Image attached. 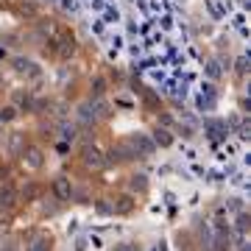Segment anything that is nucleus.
Returning <instances> with one entry per match:
<instances>
[{
  "label": "nucleus",
  "mask_w": 251,
  "mask_h": 251,
  "mask_svg": "<svg viewBox=\"0 0 251 251\" xmlns=\"http://www.w3.org/2000/svg\"><path fill=\"white\" fill-rule=\"evenodd\" d=\"M128 143H131V148H134V153L140 156V159H148V156H153V151H156V145H153V140L148 134H131L128 137Z\"/></svg>",
  "instance_id": "f257e3e1"
},
{
  "label": "nucleus",
  "mask_w": 251,
  "mask_h": 251,
  "mask_svg": "<svg viewBox=\"0 0 251 251\" xmlns=\"http://www.w3.org/2000/svg\"><path fill=\"white\" fill-rule=\"evenodd\" d=\"M81 162H84V168H90V171H100V168L106 165V156H103L95 145H84V151H81Z\"/></svg>",
  "instance_id": "f03ea898"
},
{
  "label": "nucleus",
  "mask_w": 251,
  "mask_h": 251,
  "mask_svg": "<svg viewBox=\"0 0 251 251\" xmlns=\"http://www.w3.org/2000/svg\"><path fill=\"white\" fill-rule=\"evenodd\" d=\"M53 196L56 201H70L73 198V181L67 176H56L53 179Z\"/></svg>",
  "instance_id": "7ed1b4c3"
},
{
  "label": "nucleus",
  "mask_w": 251,
  "mask_h": 251,
  "mask_svg": "<svg viewBox=\"0 0 251 251\" xmlns=\"http://www.w3.org/2000/svg\"><path fill=\"white\" fill-rule=\"evenodd\" d=\"M20 156H23V162H25V168H31V171H39V168L45 165V153H42V148H25Z\"/></svg>",
  "instance_id": "20e7f679"
},
{
  "label": "nucleus",
  "mask_w": 251,
  "mask_h": 251,
  "mask_svg": "<svg viewBox=\"0 0 251 251\" xmlns=\"http://www.w3.org/2000/svg\"><path fill=\"white\" fill-rule=\"evenodd\" d=\"M134 206H137L134 196H131V193H123V196H117V198H115V204H112V212H115V215H128Z\"/></svg>",
  "instance_id": "39448f33"
},
{
  "label": "nucleus",
  "mask_w": 251,
  "mask_h": 251,
  "mask_svg": "<svg viewBox=\"0 0 251 251\" xmlns=\"http://www.w3.org/2000/svg\"><path fill=\"white\" fill-rule=\"evenodd\" d=\"M17 204V190L11 184H0V212H9Z\"/></svg>",
  "instance_id": "423d86ee"
},
{
  "label": "nucleus",
  "mask_w": 251,
  "mask_h": 251,
  "mask_svg": "<svg viewBox=\"0 0 251 251\" xmlns=\"http://www.w3.org/2000/svg\"><path fill=\"white\" fill-rule=\"evenodd\" d=\"M6 148H9L11 156H20V153L25 151V134L23 131H11L9 140H6Z\"/></svg>",
  "instance_id": "0eeeda50"
},
{
  "label": "nucleus",
  "mask_w": 251,
  "mask_h": 251,
  "mask_svg": "<svg viewBox=\"0 0 251 251\" xmlns=\"http://www.w3.org/2000/svg\"><path fill=\"white\" fill-rule=\"evenodd\" d=\"M128 193L131 196H145L148 193V176H143V173H134V176H128Z\"/></svg>",
  "instance_id": "6e6552de"
},
{
  "label": "nucleus",
  "mask_w": 251,
  "mask_h": 251,
  "mask_svg": "<svg viewBox=\"0 0 251 251\" xmlns=\"http://www.w3.org/2000/svg\"><path fill=\"white\" fill-rule=\"evenodd\" d=\"M95 120H98V117H95V112H92L90 100H87V103H81V106L75 109V123H78V126H92Z\"/></svg>",
  "instance_id": "1a4fd4ad"
},
{
  "label": "nucleus",
  "mask_w": 251,
  "mask_h": 251,
  "mask_svg": "<svg viewBox=\"0 0 251 251\" xmlns=\"http://www.w3.org/2000/svg\"><path fill=\"white\" fill-rule=\"evenodd\" d=\"M209 251H232V240H229V232L226 229H218V234L212 237Z\"/></svg>",
  "instance_id": "9d476101"
},
{
  "label": "nucleus",
  "mask_w": 251,
  "mask_h": 251,
  "mask_svg": "<svg viewBox=\"0 0 251 251\" xmlns=\"http://www.w3.org/2000/svg\"><path fill=\"white\" fill-rule=\"evenodd\" d=\"M90 106H92V112H95V117H98V120H103V117L112 115V106H109V100L103 98V95H100V98H92Z\"/></svg>",
  "instance_id": "9b49d317"
},
{
  "label": "nucleus",
  "mask_w": 251,
  "mask_h": 251,
  "mask_svg": "<svg viewBox=\"0 0 251 251\" xmlns=\"http://www.w3.org/2000/svg\"><path fill=\"white\" fill-rule=\"evenodd\" d=\"M50 249H53V237L50 234H36V240L25 251H50Z\"/></svg>",
  "instance_id": "f8f14e48"
},
{
  "label": "nucleus",
  "mask_w": 251,
  "mask_h": 251,
  "mask_svg": "<svg viewBox=\"0 0 251 251\" xmlns=\"http://www.w3.org/2000/svg\"><path fill=\"white\" fill-rule=\"evenodd\" d=\"M151 140H153V145H159V148H171L173 145V134L168 131V128H156Z\"/></svg>",
  "instance_id": "ddd939ff"
},
{
  "label": "nucleus",
  "mask_w": 251,
  "mask_h": 251,
  "mask_svg": "<svg viewBox=\"0 0 251 251\" xmlns=\"http://www.w3.org/2000/svg\"><path fill=\"white\" fill-rule=\"evenodd\" d=\"M11 67H14V70L17 73H31V75H36V64L31 62V59H23V56H17V59H14V62H11Z\"/></svg>",
  "instance_id": "4468645a"
},
{
  "label": "nucleus",
  "mask_w": 251,
  "mask_h": 251,
  "mask_svg": "<svg viewBox=\"0 0 251 251\" xmlns=\"http://www.w3.org/2000/svg\"><path fill=\"white\" fill-rule=\"evenodd\" d=\"M59 137H62L64 143H73L78 137V123H62L59 126Z\"/></svg>",
  "instance_id": "2eb2a0df"
},
{
  "label": "nucleus",
  "mask_w": 251,
  "mask_h": 251,
  "mask_svg": "<svg viewBox=\"0 0 251 251\" xmlns=\"http://www.w3.org/2000/svg\"><path fill=\"white\" fill-rule=\"evenodd\" d=\"M17 106L14 103H6V106H0V126L3 123H11V120H17Z\"/></svg>",
  "instance_id": "dca6fc26"
},
{
  "label": "nucleus",
  "mask_w": 251,
  "mask_h": 251,
  "mask_svg": "<svg viewBox=\"0 0 251 251\" xmlns=\"http://www.w3.org/2000/svg\"><path fill=\"white\" fill-rule=\"evenodd\" d=\"M14 100L20 103V109H23V112H34V98H31L28 92H17V95H14Z\"/></svg>",
  "instance_id": "f3484780"
},
{
  "label": "nucleus",
  "mask_w": 251,
  "mask_h": 251,
  "mask_svg": "<svg viewBox=\"0 0 251 251\" xmlns=\"http://www.w3.org/2000/svg\"><path fill=\"white\" fill-rule=\"evenodd\" d=\"M75 204H90V187H73V198Z\"/></svg>",
  "instance_id": "a211bd4d"
},
{
  "label": "nucleus",
  "mask_w": 251,
  "mask_h": 251,
  "mask_svg": "<svg viewBox=\"0 0 251 251\" xmlns=\"http://www.w3.org/2000/svg\"><path fill=\"white\" fill-rule=\"evenodd\" d=\"M73 53H75V39L67 36V39L62 42V48H59V56H62V59H70Z\"/></svg>",
  "instance_id": "6ab92c4d"
},
{
  "label": "nucleus",
  "mask_w": 251,
  "mask_h": 251,
  "mask_svg": "<svg viewBox=\"0 0 251 251\" xmlns=\"http://www.w3.org/2000/svg\"><path fill=\"white\" fill-rule=\"evenodd\" d=\"M103 92H106V78L95 75V78H92V95H95V98H100Z\"/></svg>",
  "instance_id": "aec40b11"
},
{
  "label": "nucleus",
  "mask_w": 251,
  "mask_h": 251,
  "mask_svg": "<svg viewBox=\"0 0 251 251\" xmlns=\"http://www.w3.org/2000/svg\"><path fill=\"white\" fill-rule=\"evenodd\" d=\"M42 196V187H39V184H28L25 190H23V198H25V201H34V198H39Z\"/></svg>",
  "instance_id": "412c9836"
},
{
  "label": "nucleus",
  "mask_w": 251,
  "mask_h": 251,
  "mask_svg": "<svg viewBox=\"0 0 251 251\" xmlns=\"http://www.w3.org/2000/svg\"><path fill=\"white\" fill-rule=\"evenodd\" d=\"M206 75H209V78H221V62H218V59H209V62H206Z\"/></svg>",
  "instance_id": "4be33fe9"
},
{
  "label": "nucleus",
  "mask_w": 251,
  "mask_h": 251,
  "mask_svg": "<svg viewBox=\"0 0 251 251\" xmlns=\"http://www.w3.org/2000/svg\"><path fill=\"white\" fill-rule=\"evenodd\" d=\"M249 224H251L249 215H246V212H240V215H237V224H234V226H237V232H249Z\"/></svg>",
  "instance_id": "5701e85b"
},
{
  "label": "nucleus",
  "mask_w": 251,
  "mask_h": 251,
  "mask_svg": "<svg viewBox=\"0 0 251 251\" xmlns=\"http://www.w3.org/2000/svg\"><path fill=\"white\" fill-rule=\"evenodd\" d=\"M0 251H17V243H11V240L0 243Z\"/></svg>",
  "instance_id": "b1692460"
},
{
  "label": "nucleus",
  "mask_w": 251,
  "mask_h": 251,
  "mask_svg": "<svg viewBox=\"0 0 251 251\" xmlns=\"http://www.w3.org/2000/svg\"><path fill=\"white\" fill-rule=\"evenodd\" d=\"M246 64H249V59H237V73H240V75H243V73H246V70H249Z\"/></svg>",
  "instance_id": "393cba45"
},
{
  "label": "nucleus",
  "mask_w": 251,
  "mask_h": 251,
  "mask_svg": "<svg viewBox=\"0 0 251 251\" xmlns=\"http://www.w3.org/2000/svg\"><path fill=\"white\" fill-rule=\"evenodd\" d=\"M98 212H112V204H103V201H100V204H98Z\"/></svg>",
  "instance_id": "a878e982"
},
{
  "label": "nucleus",
  "mask_w": 251,
  "mask_h": 251,
  "mask_svg": "<svg viewBox=\"0 0 251 251\" xmlns=\"http://www.w3.org/2000/svg\"><path fill=\"white\" fill-rule=\"evenodd\" d=\"M115 251H134L128 243H120V246H115Z\"/></svg>",
  "instance_id": "bb28decb"
},
{
  "label": "nucleus",
  "mask_w": 251,
  "mask_h": 251,
  "mask_svg": "<svg viewBox=\"0 0 251 251\" xmlns=\"http://www.w3.org/2000/svg\"><path fill=\"white\" fill-rule=\"evenodd\" d=\"M84 249H87V240H84V237H81V240L75 243V251H84Z\"/></svg>",
  "instance_id": "cd10ccee"
},
{
  "label": "nucleus",
  "mask_w": 251,
  "mask_h": 251,
  "mask_svg": "<svg viewBox=\"0 0 251 251\" xmlns=\"http://www.w3.org/2000/svg\"><path fill=\"white\" fill-rule=\"evenodd\" d=\"M0 143H3V137H0Z\"/></svg>",
  "instance_id": "c85d7f7f"
}]
</instances>
